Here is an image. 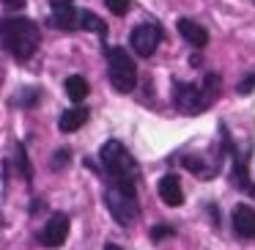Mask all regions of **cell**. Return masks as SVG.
I'll list each match as a JSON object with an SVG mask.
<instances>
[{"label": "cell", "mask_w": 255, "mask_h": 250, "mask_svg": "<svg viewBox=\"0 0 255 250\" xmlns=\"http://www.w3.org/2000/svg\"><path fill=\"white\" fill-rule=\"evenodd\" d=\"M0 44L14 61L25 63L33 58V52L41 44V30L28 17H3L0 19Z\"/></svg>", "instance_id": "1"}, {"label": "cell", "mask_w": 255, "mask_h": 250, "mask_svg": "<svg viewBox=\"0 0 255 250\" xmlns=\"http://www.w3.org/2000/svg\"><path fill=\"white\" fill-rule=\"evenodd\" d=\"M217 94H220V77L217 74H206L203 83H181L173 80V105L184 116H198L206 107L214 105Z\"/></svg>", "instance_id": "2"}, {"label": "cell", "mask_w": 255, "mask_h": 250, "mask_svg": "<svg viewBox=\"0 0 255 250\" xmlns=\"http://www.w3.org/2000/svg\"><path fill=\"white\" fill-rule=\"evenodd\" d=\"M99 162L105 171V182H118V184H134L140 182V165L134 162V157L129 154V149L121 140H107L99 151Z\"/></svg>", "instance_id": "3"}, {"label": "cell", "mask_w": 255, "mask_h": 250, "mask_svg": "<svg viewBox=\"0 0 255 250\" xmlns=\"http://www.w3.org/2000/svg\"><path fill=\"white\" fill-rule=\"evenodd\" d=\"M105 206L118 226H132L140 217V201L134 184L105 182Z\"/></svg>", "instance_id": "4"}, {"label": "cell", "mask_w": 255, "mask_h": 250, "mask_svg": "<svg viewBox=\"0 0 255 250\" xmlns=\"http://www.w3.org/2000/svg\"><path fill=\"white\" fill-rule=\"evenodd\" d=\"M220 135H222V151H225V157L231 160V184H233L236 190H242L244 195L255 198V182H253V176H250V157H253V143H247V146H244V151H242V149H239V146L231 140L225 124H220Z\"/></svg>", "instance_id": "5"}, {"label": "cell", "mask_w": 255, "mask_h": 250, "mask_svg": "<svg viewBox=\"0 0 255 250\" xmlns=\"http://www.w3.org/2000/svg\"><path fill=\"white\" fill-rule=\"evenodd\" d=\"M107 74L118 94H129L137 85V66L124 47H107Z\"/></svg>", "instance_id": "6"}, {"label": "cell", "mask_w": 255, "mask_h": 250, "mask_svg": "<svg viewBox=\"0 0 255 250\" xmlns=\"http://www.w3.org/2000/svg\"><path fill=\"white\" fill-rule=\"evenodd\" d=\"M159 41H162V28L156 22H140L137 28L132 30V36H129V44H132V50L137 52L140 58L154 55Z\"/></svg>", "instance_id": "7"}, {"label": "cell", "mask_w": 255, "mask_h": 250, "mask_svg": "<svg viewBox=\"0 0 255 250\" xmlns=\"http://www.w3.org/2000/svg\"><path fill=\"white\" fill-rule=\"evenodd\" d=\"M50 19L58 30H80V8L74 0H50Z\"/></svg>", "instance_id": "8"}, {"label": "cell", "mask_w": 255, "mask_h": 250, "mask_svg": "<svg viewBox=\"0 0 255 250\" xmlns=\"http://www.w3.org/2000/svg\"><path fill=\"white\" fill-rule=\"evenodd\" d=\"M66 237H69V215H63V212H55L39 231V242L44 248H61L66 242Z\"/></svg>", "instance_id": "9"}, {"label": "cell", "mask_w": 255, "mask_h": 250, "mask_svg": "<svg viewBox=\"0 0 255 250\" xmlns=\"http://www.w3.org/2000/svg\"><path fill=\"white\" fill-rule=\"evenodd\" d=\"M231 223H233V234L242 239H255V209L247 204H236L233 206V215H231Z\"/></svg>", "instance_id": "10"}, {"label": "cell", "mask_w": 255, "mask_h": 250, "mask_svg": "<svg viewBox=\"0 0 255 250\" xmlns=\"http://www.w3.org/2000/svg\"><path fill=\"white\" fill-rule=\"evenodd\" d=\"M176 28H178V33H181V39L187 41L189 47H195V50H203V47L209 44V30H206L203 25H198L195 19L181 17Z\"/></svg>", "instance_id": "11"}, {"label": "cell", "mask_w": 255, "mask_h": 250, "mask_svg": "<svg viewBox=\"0 0 255 250\" xmlns=\"http://www.w3.org/2000/svg\"><path fill=\"white\" fill-rule=\"evenodd\" d=\"M156 193L159 198L165 201L167 206H181L184 204V190H181V182H178L176 173H165L156 184Z\"/></svg>", "instance_id": "12"}, {"label": "cell", "mask_w": 255, "mask_h": 250, "mask_svg": "<svg viewBox=\"0 0 255 250\" xmlns=\"http://www.w3.org/2000/svg\"><path fill=\"white\" fill-rule=\"evenodd\" d=\"M88 116H91V110H88V107H83V105L72 107V110H63L61 118H58V129L66 132V135L69 132H77V129L88 121Z\"/></svg>", "instance_id": "13"}, {"label": "cell", "mask_w": 255, "mask_h": 250, "mask_svg": "<svg viewBox=\"0 0 255 250\" xmlns=\"http://www.w3.org/2000/svg\"><path fill=\"white\" fill-rule=\"evenodd\" d=\"M88 94H91V85H88V80H85V77H80V74L66 77V96L74 102V105H80Z\"/></svg>", "instance_id": "14"}, {"label": "cell", "mask_w": 255, "mask_h": 250, "mask_svg": "<svg viewBox=\"0 0 255 250\" xmlns=\"http://www.w3.org/2000/svg\"><path fill=\"white\" fill-rule=\"evenodd\" d=\"M11 165H14V171H19V176H22L25 182L30 184V179H33V171H30V160H28V154H25V143H14Z\"/></svg>", "instance_id": "15"}, {"label": "cell", "mask_w": 255, "mask_h": 250, "mask_svg": "<svg viewBox=\"0 0 255 250\" xmlns=\"http://www.w3.org/2000/svg\"><path fill=\"white\" fill-rule=\"evenodd\" d=\"M80 30H91V33H96V36L105 39V36H107V22H105V19H99L94 11L80 8Z\"/></svg>", "instance_id": "16"}, {"label": "cell", "mask_w": 255, "mask_h": 250, "mask_svg": "<svg viewBox=\"0 0 255 250\" xmlns=\"http://www.w3.org/2000/svg\"><path fill=\"white\" fill-rule=\"evenodd\" d=\"M105 3L116 17H124V14L129 11V6H132V0H105Z\"/></svg>", "instance_id": "17"}, {"label": "cell", "mask_w": 255, "mask_h": 250, "mask_svg": "<svg viewBox=\"0 0 255 250\" xmlns=\"http://www.w3.org/2000/svg\"><path fill=\"white\" fill-rule=\"evenodd\" d=\"M173 228L167 226V223H159V226H154L151 228V239H154V242H162V239H167V237H173Z\"/></svg>", "instance_id": "18"}, {"label": "cell", "mask_w": 255, "mask_h": 250, "mask_svg": "<svg viewBox=\"0 0 255 250\" xmlns=\"http://www.w3.org/2000/svg\"><path fill=\"white\" fill-rule=\"evenodd\" d=\"M66 165H69V151L66 149L55 151V154H52V168H66Z\"/></svg>", "instance_id": "19"}, {"label": "cell", "mask_w": 255, "mask_h": 250, "mask_svg": "<svg viewBox=\"0 0 255 250\" xmlns=\"http://www.w3.org/2000/svg\"><path fill=\"white\" fill-rule=\"evenodd\" d=\"M253 88H255V72H253V74H247V77H244L242 83H239V94H250Z\"/></svg>", "instance_id": "20"}, {"label": "cell", "mask_w": 255, "mask_h": 250, "mask_svg": "<svg viewBox=\"0 0 255 250\" xmlns=\"http://www.w3.org/2000/svg\"><path fill=\"white\" fill-rule=\"evenodd\" d=\"M28 0H3V6L6 8H11V11H17V8H22Z\"/></svg>", "instance_id": "21"}, {"label": "cell", "mask_w": 255, "mask_h": 250, "mask_svg": "<svg viewBox=\"0 0 255 250\" xmlns=\"http://www.w3.org/2000/svg\"><path fill=\"white\" fill-rule=\"evenodd\" d=\"M105 250H121V248H118V245H113V242H110V245H105Z\"/></svg>", "instance_id": "22"}, {"label": "cell", "mask_w": 255, "mask_h": 250, "mask_svg": "<svg viewBox=\"0 0 255 250\" xmlns=\"http://www.w3.org/2000/svg\"><path fill=\"white\" fill-rule=\"evenodd\" d=\"M253 3H255V0H253Z\"/></svg>", "instance_id": "23"}]
</instances>
